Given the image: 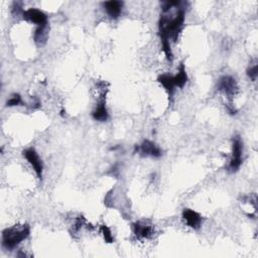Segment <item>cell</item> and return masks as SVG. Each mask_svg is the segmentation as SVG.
I'll list each match as a JSON object with an SVG mask.
<instances>
[{
  "label": "cell",
  "mask_w": 258,
  "mask_h": 258,
  "mask_svg": "<svg viewBox=\"0 0 258 258\" xmlns=\"http://www.w3.org/2000/svg\"><path fill=\"white\" fill-rule=\"evenodd\" d=\"M184 8L179 7L175 16L169 18L165 14H161L158 22V34L160 37V41H169L172 39L176 42L178 38V34L180 33L183 23H184Z\"/></svg>",
  "instance_id": "obj_1"
},
{
  "label": "cell",
  "mask_w": 258,
  "mask_h": 258,
  "mask_svg": "<svg viewBox=\"0 0 258 258\" xmlns=\"http://www.w3.org/2000/svg\"><path fill=\"white\" fill-rule=\"evenodd\" d=\"M22 16L25 20L34 23L36 27H43L47 26L48 24L46 14L37 8H29L27 10H24Z\"/></svg>",
  "instance_id": "obj_6"
},
{
  "label": "cell",
  "mask_w": 258,
  "mask_h": 258,
  "mask_svg": "<svg viewBox=\"0 0 258 258\" xmlns=\"http://www.w3.org/2000/svg\"><path fill=\"white\" fill-rule=\"evenodd\" d=\"M243 142L239 135H236L232 139V157L230 159L228 170L230 172L237 171L243 162Z\"/></svg>",
  "instance_id": "obj_4"
},
{
  "label": "cell",
  "mask_w": 258,
  "mask_h": 258,
  "mask_svg": "<svg viewBox=\"0 0 258 258\" xmlns=\"http://www.w3.org/2000/svg\"><path fill=\"white\" fill-rule=\"evenodd\" d=\"M157 82L166 91V93L168 95V99H169V104H171L172 98H173V94H174V90L176 88L175 84H174V81H173V76L168 75V74H162V75L158 76Z\"/></svg>",
  "instance_id": "obj_11"
},
{
  "label": "cell",
  "mask_w": 258,
  "mask_h": 258,
  "mask_svg": "<svg viewBox=\"0 0 258 258\" xmlns=\"http://www.w3.org/2000/svg\"><path fill=\"white\" fill-rule=\"evenodd\" d=\"M123 2L122 1H116V0H111V1H106L103 2V7L106 10L107 14L113 18L116 19L118 18L121 13H122V8H123Z\"/></svg>",
  "instance_id": "obj_12"
},
{
  "label": "cell",
  "mask_w": 258,
  "mask_h": 258,
  "mask_svg": "<svg viewBox=\"0 0 258 258\" xmlns=\"http://www.w3.org/2000/svg\"><path fill=\"white\" fill-rule=\"evenodd\" d=\"M133 233L138 239H148L154 233L153 226L146 222H135L133 224Z\"/></svg>",
  "instance_id": "obj_10"
},
{
  "label": "cell",
  "mask_w": 258,
  "mask_h": 258,
  "mask_svg": "<svg viewBox=\"0 0 258 258\" xmlns=\"http://www.w3.org/2000/svg\"><path fill=\"white\" fill-rule=\"evenodd\" d=\"M29 234L30 228L26 224L6 228L2 231V245L7 250H12L22 241L27 239Z\"/></svg>",
  "instance_id": "obj_2"
},
{
  "label": "cell",
  "mask_w": 258,
  "mask_h": 258,
  "mask_svg": "<svg viewBox=\"0 0 258 258\" xmlns=\"http://www.w3.org/2000/svg\"><path fill=\"white\" fill-rule=\"evenodd\" d=\"M182 220L185 225L194 230H198L202 225V216L191 209H183L182 211Z\"/></svg>",
  "instance_id": "obj_9"
},
{
  "label": "cell",
  "mask_w": 258,
  "mask_h": 258,
  "mask_svg": "<svg viewBox=\"0 0 258 258\" xmlns=\"http://www.w3.org/2000/svg\"><path fill=\"white\" fill-rule=\"evenodd\" d=\"M246 73H247V76L249 77V79L251 81H256L257 76H258V64H257L256 60L252 64L249 66Z\"/></svg>",
  "instance_id": "obj_15"
},
{
  "label": "cell",
  "mask_w": 258,
  "mask_h": 258,
  "mask_svg": "<svg viewBox=\"0 0 258 258\" xmlns=\"http://www.w3.org/2000/svg\"><path fill=\"white\" fill-rule=\"evenodd\" d=\"M100 230H101V233L103 234V237H104V239H105V241H106L107 243H113V242H114V238H113L112 232H111V230L108 228V226H106V225H101Z\"/></svg>",
  "instance_id": "obj_16"
},
{
  "label": "cell",
  "mask_w": 258,
  "mask_h": 258,
  "mask_svg": "<svg viewBox=\"0 0 258 258\" xmlns=\"http://www.w3.org/2000/svg\"><path fill=\"white\" fill-rule=\"evenodd\" d=\"M20 104H24L22 101V98L19 94L14 93L11 95V97L7 100L6 102V106L7 107H13V106H18Z\"/></svg>",
  "instance_id": "obj_14"
},
{
  "label": "cell",
  "mask_w": 258,
  "mask_h": 258,
  "mask_svg": "<svg viewBox=\"0 0 258 258\" xmlns=\"http://www.w3.org/2000/svg\"><path fill=\"white\" fill-rule=\"evenodd\" d=\"M106 92L105 91L102 92L100 98L98 99L96 107L92 112V116L96 121L105 122L109 118V113H108V110L106 107V94H107Z\"/></svg>",
  "instance_id": "obj_8"
},
{
  "label": "cell",
  "mask_w": 258,
  "mask_h": 258,
  "mask_svg": "<svg viewBox=\"0 0 258 258\" xmlns=\"http://www.w3.org/2000/svg\"><path fill=\"white\" fill-rule=\"evenodd\" d=\"M22 154L25 157V159L28 161V163L31 165V167L33 168L37 178L39 180H41L42 174H43V163H42L38 153L35 151L34 148L29 147V148H26L25 150H23Z\"/></svg>",
  "instance_id": "obj_5"
},
{
  "label": "cell",
  "mask_w": 258,
  "mask_h": 258,
  "mask_svg": "<svg viewBox=\"0 0 258 258\" xmlns=\"http://www.w3.org/2000/svg\"><path fill=\"white\" fill-rule=\"evenodd\" d=\"M187 74L185 71V67L183 64V62H180L178 70H177V74L173 76V81L175 84V87L177 88H183V86L186 84L187 82Z\"/></svg>",
  "instance_id": "obj_13"
},
{
  "label": "cell",
  "mask_w": 258,
  "mask_h": 258,
  "mask_svg": "<svg viewBox=\"0 0 258 258\" xmlns=\"http://www.w3.org/2000/svg\"><path fill=\"white\" fill-rule=\"evenodd\" d=\"M140 152L142 156H151L158 158L162 155V150L158 145H156L154 142L150 140H143L142 143L139 146H135V151L134 152Z\"/></svg>",
  "instance_id": "obj_7"
},
{
  "label": "cell",
  "mask_w": 258,
  "mask_h": 258,
  "mask_svg": "<svg viewBox=\"0 0 258 258\" xmlns=\"http://www.w3.org/2000/svg\"><path fill=\"white\" fill-rule=\"evenodd\" d=\"M217 88L218 91L226 96L227 102L225 104H233V98L236 96L239 90L236 80L231 76H223L219 79Z\"/></svg>",
  "instance_id": "obj_3"
}]
</instances>
